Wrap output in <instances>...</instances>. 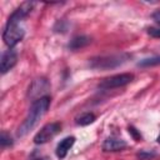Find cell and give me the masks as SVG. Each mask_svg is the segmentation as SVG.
Returning a JSON list of instances; mask_svg holds the SVG:
<instances>
[{
  "label": "cell",
  "mask_w": 160,
  "mask_h": 160,
  "mask_svg": "<svg viewBox=\"0 0 160 160\" xmlns=\"http://www.w3.org/2000/svg\"><path fill=\"white\" fill-rule=\"evenodd\" d=\"M16 62H18V52L14 49L6 50L1 56V62H0L1 74H6L10 69H12L15 66Z\"/></svg>",
  "instance_id": "cell-8"
},
{
  "label": "cell",
  "mask_w": 160,
  "mask_h": 160,
  "mask_svg": "<svg viewBox=\"0 0 160 160\" xmlns=\"http://www.w3.org/2000/svg\"><path fill=\"white\" fill-rule=\"evenodd\" d=\"M95 115L94 114H91V112H88V114H84V115H81L80 118H78L76 119V124L78 125H81V126H86V125H89V124H92L94 121H95Z\"/></svg>",
  "instance_id": "cell-12"
},
{
  "label": "cell",
  "mask_w": 160,
  "mask_h": 160,
  "mask_svg": "<svg viewBox=\"0 0 160 160\" xmlns=\"http://www.w3.org/2000/svg\"><path fill=\"white\" fill-rule=\"evenodd\" d=\"M126 148V142L122 139H118V138H108L104 142H102V150L104 151H120L122 149Z\"/></svg>",
  "instance_id": "cell-9"
},
{
  "label": "cell",
  "mask_w": 160,
  "mask_h": 160,
  "mask_svg": "<svg viewBox=\"0 0 160 160\" xmlns=\"http://www.w3.org/2000/svg\"><path fill=\"white\" fill-rule=\"evenodd\" d=\"M129 134L136 140V141H139V140H141V134L134 128V126H129Z\"/></svg>",
  "instance_id": "cell-16"
},
{
  "label": "cell",
  "mask_w": 160,
  "mask_h": 160,
  "mask_svg": "<svg viewBox=\"0 0 160 160\" xmlns=\"http://www.w3.org/2000/svg\"><path fill=\"white\" fill-rule=\"evenodd\" d=\"M35 160H48L46 158H39V159H35Z\"/></svg>",
  "instance_id": "cell-19"
},
{
  "label": "cell",
  "mask_w": 160,
  "mask_h": 160,
  "mask_svg": "<svg viewBox=\"0 0 160 160\" xmlns=\"http://www.w3.org/2000/svg\"><path fill=\"white\" fill-rule=\"evenodd\" d=\"M34 8V2H30V1H26V2H22L8 19V22L6 24H10V25H19L20 21H22L32 10Z\"/></svg>",
  "instance_id": "cell-6"
},
{
  "label": "cell",
  "mask_w": 160,
  "mask_h": 160,
  "mask_svg": "<svg viewBox=\"0 0 160 160\" xmlns=\"http://www.w3.org/2000/svg\"><path fill=\"white\" fill-rule=\"evenodd\" d=\"M132 79H134V75L132 74H128V72L112 75L110 78L104 79L99 84V88L100 89H105V90L114 89V88H120V86H124V85H128L129 82H131Z\"/></svg>",
  "instance_id": "cell-3"
},
{
  "label": "cell",
  "mask_w": 160,
  "mask_h": 160,
  "mask_svg": "<svg viewBox=\"0 0 160 160\" xmlns=\"http://www.w3.org/2000/svg\"><path fill=\"white\" fill-rule=\"evenodd\" d=\"M74 142H75V138L74 136H66L65 139H62L56 146V156L59 159H64L68 155V152L71 149V146L74 145Z\"/></svg>",
  "instance_id": "cell-10"
},
{
  "label": "cell",
  "mask_w": 160,
  "mask_h": 160,
  "mask_svg": "<svg viewBox=\"0 0 160 160\" xmlns=\"http://www.w3.org/2000/svg\"><path fill=\"white\" fill-rule=\"evenodd\" d=\"M126 58H128L126 55H112L106 58H98L90 61V66L94 69H111L121 65Z\"/></svg>",
  "instance_id": "cell-4"
},
{
  "label": "cell",
  "mask_w": 160,
  "mask_h": 160,
  "mask_svg": "<svg viewBox=\"0 0 160 160\" xmlns=\"http://www.w3.org/2000/svg\"><path fill=\"white\" fill-rule=\"evenodd\" d=\"M0 144H1V148H6V146L12 145V141H11V139L5 132H2L1 134V138H0Z\"/></svg>",
  "instance_id": "cell-15"
},
{
  "label": "cell",
  "mask_w": 160,
  "mask_h": 160,
  "mask_svg": "<svg viewBox=\"0 0 160 160\" xmlns=\"http://www.w3.org/2000/svg\"><path fill=\"white\" fill-rule=\"evenodd\" d=\"M156 154L152 152V151H146V150H141L136 154V158L139 160H151L152 158H155Z\"/></svg>",
  "instance_id": "cell-14"
},
{
  "label": "cell",
  "mask_w": 160,
  "mask_h": 160,
  "mask_svg": "<svg viewBox=\"0 0 160 160\" xmlns=\"http://www.w3.org/2000/svg\"><path fill=\"white\" fill-rule=\"evenodd\" d=\"M91 42V39L89 36L81 35V36H75L70 42H69V49L70 50H79L81 48H85L86 45H89Z\"/></svg>",
  "instance_id": "cell-11"
},
{
  "label": "cell",
  "mask_w": 160,
  "mask_h": 160,
  "mask_svg": "<svg viewBox=\"0 0 160 160\" xmlns=\"http://www.w3.org/2000/svg\"><path fill=\"white\" fill-rule=\"evenodd\" d=\"M148 34L152 38H160V28H149Z\"/></svg>",
  "instance_id": "cell-17"
},
{
  "label": "cell",
  "mask_w": 160,
  "mask_h": 160,
  "mask_svg": "<svg viewBox=\"0 0 160 160\" xmlns=\"http://www.w3.org/2000/svg\"><path fill=\"white\" fill-rule=\"evenodd\" d=\"M50 105V98L49 96H44L41 99H38L32 102L31 108L29 109L28 116L25 118L24 122L21 124V126L18 130V136H24L26 135L38 122L39 120L46 114L48 109Z\"/></svg>",
  "instance_id": "cell-1"
},
{
  "label": "cell",
  "mask_w": 160,
  "mask_h": 160,
  "mask_svg": "<svg viewBox=\"0 0 160 160\" xmlns=\"http://www.w3.org/2000/svg\"><path fill=\"white\" fill-rule=\"evenodd\" d=\"M61 129V125L60 122H50V124H46L35 136H34V142L35 144H45L48 142L49 140H51L55 135L59 134Z\"/></svg>",
  "instance_id": "cell-5"
},
{
  "label": "cell",
  "mask_w": 160,
  "mask_h": 160,
  "mask_svg": "<svg viewBox=\"0 0 160 160\" xmlns=\"http://www.w3.org/2000/svg\"><path fill=\"white\" fill-rule=\"evenodd\" d=\"M155 65H160V56H152V58L142 59V60H140L138 62V66H141V68L155 66Z\"/></svg>",
  "instance_id": "cell-13"
},
{
  "label": "cell",
  "mask_w": 160,
  "mask_h": 160,
  "mask_svg": "<svg viewBox=\"0 0 160 160\" xmlns=\"http://www.w3.org/2000/svg\"><path fill=\"white\" fill-rule=\"evenodd\" d=\"M152 19H154L159 25H160V10H158L156 12H154V14H152Z\"/></svg>",
  "instance_id": "cell-18"
},
{
  "label": "cell",
  "mask_w": 160,
  "mask_h": 160,
  "mask_svg": "<svg viewBox=\"0 0 160 160\" xmlns=\"http://www.w3.org/2000/svg\"><path fill=\"white\" fill-rule=\"evenodd\" d=\"M156 141H158V142H159V144H160V135H159V136H158V139H156Z\"/></svg>",
  "instance_id": "cell-20"
},
{
  "label": "cell",
  "mask_w": 160,
  "mask_h": 160,
  "mask_svg": "<svg viewBox=\"0 0 160 160\" xmlns=\"http://www.w3.org/2000/svg\"><path fill=\"white\" fill-rule=\"evenodd\" d=\"M50 89V84L48 82L46 79H36L32 81V84L29 86L28 96L30 99H41L44 98V94Z\"/></svg>",
  "instance_id": "cell-7"
},
{
  "label": "cell",
  "mask_w": 160,
  "mask_h": 160,
  "mask_svg": "<svg viewBox=\"0 0 160 160\" xmlns=\"http://www.w3.org/2000/svg\"><path fill=\"white\" fill-rule=\"evenodd\" d=\"M24 34H25L24 29H21L19 25L6 24L4 32H2V40L5 45L9 46V49H14V46L22 40Z\"/></svg>",
  "instance_id": "cell-2"
}]
</instances>
